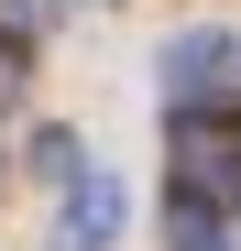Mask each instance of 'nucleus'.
I'll use <instances>...</instances> for the list:
<instances>
[{
    "label": "nucleus",
    "mask_w": 241,
    "mask_h": 251,
    "mask_svg": "<svg viewBox=\"0 0 241 251\" xmlns=\"http://www.w3.org/2000/svg\"><path fill=\"white\" fill-rule=\"evenodd\" d=\"M165 240H176V251H230V219H219L209 197H176V207H165Z\"/></svg>",
    "instance_id": "4"
},
{
    "label": "nucleus",
    "mask_w": 241,
    "mask_h": 251,
    "mask_svg": "<svg viewBox=\"0 0 241 251\" xmlns=\"http://www.w3.org/2000/svg\"><path fill=\"white\" fill-rule=\"evenodd\" d=\"M33 33H44V0H0V55L11 66L33 55Z\"/></svg>",
    "instance_id": "6"
},
{
    "label": "nucleus",
    "mask_w": 241,
    "mask_h": 251,
    "mask_svg": "<svg viewBox=\"0 0 241 251\" xmlns=\"http://www.w3.org/2000/svg\"><path fill=\"white\" fill-rule=\"evenodd\" d=\"M120 219H132L120 175H110V164H88V175L66 186V229H55V240H66V251H110V240H120Z\"/></svg>",
    "instance_id": "3"
},
{
    "label": "nucleus",
    "mask_w": 241,
    "mask_h": 251,
    "mask_svg": "<svg viewBox=\"0 0 241 251\" xmlns=\"http://www.w3.org/2000/svg\"><path fill=\"white\" fill-rule=\"evenodd\" d=\"M165 153H176L186 197L241 186V109H165Z\"/></svg>",
    "instance_id": "2"
},
{
    "label": "nucleus",
    "mask_w": 241,
    "mask_h": 251,
    "mask_svg": "<svg viewBox=\"0 0 241 251\" xmlns=\"http://www.w3.org/2000/svg\"><path fill=\"white\" fill-rule=\"evenodd\" d=\"M165 88H176V109H230L241 99V33L230 22H186V33H165Z\"/></svg>",
    "instance_id": "1"
},
{
    "label": "nucleus",
    "mask_w": 241,
    "mask_h": 251,
    "mask_svg": "<svg viewBox=\"0 0 241 251\" xmlns=\"http://www.w3.org/2000/svg\"><path fill=\"white\" fill-rule=\"evenodd\" d=\"M33 175H44V186H77V175H88V142L44 120V131H33Z\"/></svg>",
    "instance_id": "5"
},
{
    "label": "nucleus",
    "mask_w": 241,
    "mask_h": 251,
    "mask_svg": "<svg viewBox=\"0 0 241 251\" xmlns=\"http://www.w3.org/2000/svg\"><path fill=\"white\" fill-rule=\"evenodd\" d=\"M230 197H241V186H230Z\"/></svg>",
    "instance_id": "7"
}]
</instances>
